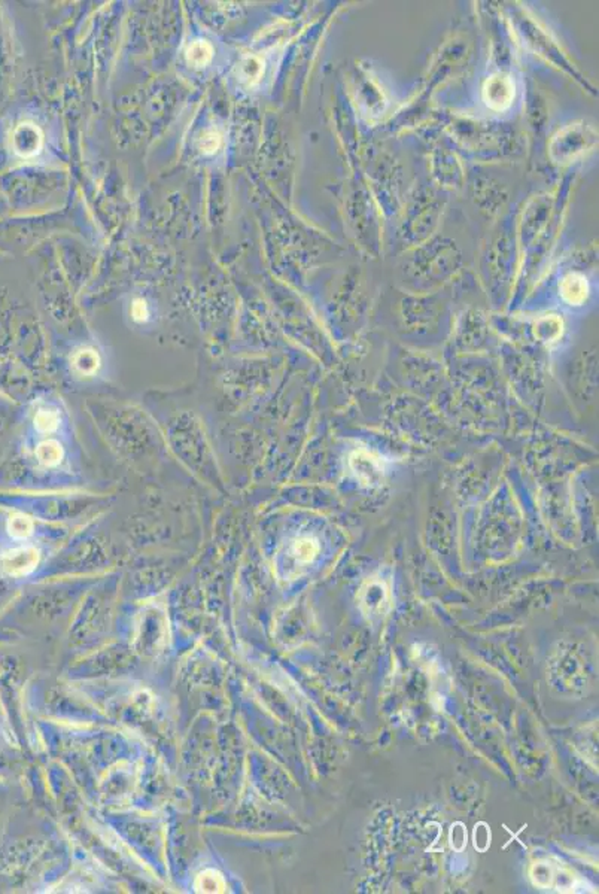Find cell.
I'll return each mask as SVG.
<instances>
[{"label":"cell","mask_w":599,"mask_h":894,"mask_svg":"<svg viewBox=\"0 0 599 894\" xmlns=\"http://www.w3.org/2000/svg\"><path fill=\"white\" fill-rule=\"evenodd\" d=\"M43 134L33 122H21L12 133L14 152L21 158H32L41 152Z\"/></svg>","instance_id":"cell-4"},{"label":"cell","mask_w":599,"mask_h":894,"mask_svg":"<svg viewBox=\"0 0 599 894\" xmlns=\"http://www.w3.org/2000/svg\"><path fill=\"white\" fill-rule=\"evenodd\" d=\"M514 82L510 76L495 73L483 85V102L489 109L501 112L509 109L514 100Z\"/></svg>","instance_id":"cell-2"},{"label":"cell","mask_w":599,"mask_h":894,"mask_svg":"<svg viewBox=\"0 0 599 894\" xmlns=\"http://www.w3.org/2000/svg\"><path fill=\"white\" fill-rule=\"evenodd\" d=\"M239 78L242 82L254 85L261 80V75L264 72V66L261 60L257 57H244L239 63Z\"/></svg>","instance_id":"cell-11"},{"label":"cell","mask_w":599,"mask_h":894,"mask_svg":"<svg viewBox=\"0 0 599 894\" xmlns=\"http://www.w3.org/2000/svg\"><path fill=\"white\" fill-rule=\"evenodd\" d=\"M131 315H133V319L137 321V322L146 321L148 316H149L146 303L144 300H136L133 303V307H131Z\"/></svg>","instance_id":"cell-17"},{"label":"cell","mask_w":599,"mask_h":894,"mask_svg":"<svg viewBox=\"0 0 599 894\" xmlns=\"http://www.w3.org/2000/svg\"><path fill=\"white\" fill-rule=\"evenodd\" d=\"M293 553L296 554V558L300 562H309L315 558V554L318 553V546L311 538H301L294 544Z\"/></svg>","instance_id":"cell-16"},{"label":"cell","mask_w":599,"mask_h":894,"mask_svg":"<svg viewBox=\"0 0 599 894\" xmlns=\"http://www.w3.org/2000/svg\"><path fill=\"white\" fill-rule=\"evenodd\" d=\"M596 141V133L590 126L571 124L559 131L553 139L550 152L556 163H570L581 156Z\"/></svg>","instance_id":"cell-1"},{"label":"cell","mask_w":599,"mask_h":894,"mask_svg":"<svg viewBox=\"0 0 599 894\" xmlns=\"http://www.w3.org/2000/svg\"><path fill=\"white\" fill-rule=\"evenodd\" d=\"M36 458L43 467H57L65 458V449L57 440H45L36 447Z\"/></svg>","instance_id":"cell-8"},{"label":"cell","mask_w":599,"mask_h":894,"mask_svg":"<svg viewBox=\"0 0 599 894\" xmlns=\"http://www.w3.org/2000/svg\"><path fill=\"white\" fill-rule=\"evenodd\" d=\"M197 145H198L200 152L206 154V156H210V154H215L221 148L222 134L217 129H207L202 133V136L198 137Z\"/></svg>","instance_id":"cell-15"},{"label":"cell","mask_w":599,"mask_h":894,"mask_svg":"<svg viewBox=\"0 0 599 894\" xmlns=\"http://www.w3.org/2000/svg\"><path fill=\"white\" fill-rule=\"evenodd\" d=\"M559 289L562 298L571 306H580L589 297L588 281L580 273L566 274L559 285Z\"/></svg>","instance_id":"cell-6"},{"label":"cell","mask_w":599,"mask_h":894,"mask_svg":"<svg viewBox=\"0 0 599 894\" xmlns=\"http://www.w3.org/2000/svg\"><path fill=\"white\" fill-rule=\"evenodd\" d=\"M350 467L358 479L368 486L377 485L383 479V471H385L379 458L362 451L352 453Z\"/></svg>","instance_id":"cell-5"},{"label":"cell","mask_w":599,"mask_h":894,"mask_svg":"<svg viewBox=\"0 0 599 894\" xmlns=\"http://www.w3.org/2000/svg\"><path fill=\"white\" fill-rule=\"evenodd\" d=\"M195 890L200 893H222L225 890V883L221 873L212 869L200 873L195 880Z\"/></svg>","instance_id":"cell-12"},{"label":"cell","mask_w":599,"mask_h":894,"mask_svg":"<svg viewBox=\"0 0 599 894\" xmlns=\"http://www.w3.org/2000/svg\"><path fill=\"white\" fill-rule=\"evenodd\" d=\"M185 57L188 65L194 68H205L212 61L213 48L207 41H194L187 48Z\"/></svg>","instance_id":"cell-9"},{"label":"cell","mask_w":599,"mask_h":894,"mask_svg":"<svg viewBox=\"0 0 599 894\" xmlns=\"http://www.w3.org/2000/svg\"><path fill=\"white\" fill-rule=\"evenodd\" d=\"M41 559L36 547H20L8 550L0 558L4 571L12 577H23L35 571Z\"/></svg>","instance_id":"cell-3"},{"label":"cell","mask_w":599,"mask_h":894,"mask_svg":"<svg viewBox=\"0 0 599 894\" xmlns=\"http://www.w3.org/2000/svg\"><path fill=\"white\" fill-rule=\"evenodd\" d=\"M100 355L93 348H82L72 358L75 372L81 376H93L100 368Z\"/></svg>","instance_id":"cell-7"},{"label":"cell","mask_w":599,"mask_h":894,"mask_svg":"<svg viewBox=\"0 0 599 894\" xmlns=\"http://www.w3.org/2000/svg\"><path fill=\"white\" fill-rule=\"evenodd\" d=\"M8 532L15 539H24L33 534V522L23 513H15L8 519Z\"/></svg>","instance_id":"cell-13"},{"label":"cell","mask_w":599,"mask_h":894,"mask_svg":"<svg viewBox=\"0 0 599 894\" xmlns=\"http://www.w3.org/2000/svg\"><path fill=\"white\" fill-rule=\"evenodd\" d=\"M535 335L546 343L556 342L562 334V321L556 316L543 318L535 323Z\"/></svg>","instance_id":"cell-10"},{"label":"cell","mask_w":599,"mask_h":894,"mask_svg":"<svg viewBox=\"0 0 599 894\" xmlns=\"http://www.w3.org/2000/svg\"><path fill=\"white\" fill-rule=\"evenodd\" d=\"M35 428L42 434H48L55 431L60 425V416L55 410H50V409H42L36 413L35 419H33Z\"/></svg>","instance_id":"cell-14"}]
</instances>
